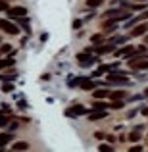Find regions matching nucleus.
<instances>
[{
  "instance_id": "cd10ccee",
  "label": "nucleus",
  "mask_w": 148,
  "mask_h": 152,
  "mask_svg": "<svg viewBox=\"0 0 148 152\" xmlns=\"http://www.w3.org/2000/svg\"><path fill=\"white\" fill-rule=\"evenodd\" d=\"M8 8H10V4H8L6 0H0V12H6Z\"/></svg>"
},
{
  "instance_id": "4be33fe9",
  "label": "nucleus",
  "mask_w": 148,
  "mask_h": 152,
  "mask_svg": "<svg viewBox=\"0 0 148 152\" xmlns=\"http://www.w3.org/2000/svg\"><path fill=\"white\" fill-rule=\"evenodd\" d=\"M117 66H119V64L114 62V64H108V66H102V69L104 71H114V69H117Z\"/></svg>"
},
{
  "instance_id": "72a5a7b5",
  "label": "nucleus",
  "mask_w": 148,
  "mask_h": 152,
  "mask_svg": "<svg viewBox=\"0 0 148 152\" xmlns=\"http://www.w3.org/2000/svg\"><path fill=\"white\" fill-rule=\"evenodd\" d=\"M142 150V146H133V148H131V152H141Z\"/></svg>"
},
{
  "instance_id": "f704fd0d",
  "label": "nucleus",
  "mask_w": 148,
  "mask_h": 152,
  "mask_svg": "<svg viewBox=\"0 0 148 152\" xmlns=\"http://www.w3.org/2000/svg\"><path fill=\"white\" fill-rule=\"evenodd\" d=\"M17 127H19V125H17V123H10V131H14V129H17Z\"/></svg>"
},
{
  "instance_id": "ddd939ff",
  "label": "nucleus",
  "mask_w": 148,
  "mask_h": 152,
  "mask_svg": "<svg viewBox=\"0 0 148 152\" xmlns=\"http://www.w3.org/2000/svg\"><path fill=\"white\" fill-rule=\"evenodd\" d=\"M10 141H14V135H12V133H2V135H0V148H4Z\"/></svg>"
},
{
  "instance_id": "473e14b6",
  "label": "nucleus",
  "mask_w": 148,
  "mask_h": 152,
  "mask_svg": "<svg viewBox=\"0 0 148 152\" xmlns=\"http://www.w3.org/2000/svg\"><path fill=\"white\" fill-rule=\"evenodd\" d=\"M79 27H81V19H75L73 21V29H79Z\"/></svg>"
},
{
  "instance_id": "2eb2a0df",
  "label": "nucleus",
  "mask_w": 148,
  "mask_h": 152,
  "mask_svg": "<svg viewBox=\"0 0 148 152\" xmlns=\"http://www.w3.org/2000/svg\"><path fill=\"white\" fill-rule=\"evenodd\" d=\"M10 121H12L10 114H0V127H8V125H10Z\"/></svg>"
},
{
  "instance_id": "f03ea898",
  "label": "nucleus",
  "mask_w": 148,
  "mask_h": 152,
  "mask_svg": "<svg viewBox=\"0 0 148 152\" xmlns=\"http://www.w3.org/2000/svg\"><path fill=\"white\" fill-rule=\"evenodd\" d=\"M0 29H4V33H8V35H17L19 33V27L15 23L8 21V19H0Z\"/></svg>"
},
{
  "instance_id": "1a4fd4ad",
  "label": "nucleus",
  "mask_w": 148,
  "mask_h": 152,
  "mask_svg": "<svg viewBox=\"0 0 148 152\" xmlns=\"http://www.w3.org/2000/svg\"><path fill=\"white\" fill-rule=\"evenodd\" d=\"M135 50H137V48H135V46L127 45V46H123L121 50H114V52H115V54H117V56H125V58H131V54H133Z\"/></svg>"
},
{
  "instance_id": "f8f14e48",
  "label": "nucleus",
  "mask_w": 148,
  "mask_h": 152,
  "mask_svg": "<svg viewBox=\"0 0 148 152\" xmlns=\"http://www.w3.org/2000/svg\"><path fill=\"white\" fill-rule=\"evenodd\" d=\"M89 119L90 121H96V119H102V118H106V112L104 110H98V112H89Z\"/></svg>"
},
{
  "instance_id": "5701e85b",
  "label": "nucleus",
  "mask_w": 148,
  "mask_h": 152,
  "mask_svg": "<svg viewBox=\"0 0 148 152\" xmlns=\"http://www.w3.org/2000/svg\"><path fill=\"white\" fill-rule=\"evenodd\" d=\"M108 93H110V91H94L93 96H94V98H106V96H108Z\"/></svg>"
},
{
  "instance_id": "7ed1b4c3",
  "label": "nucleus",
  "mask_w": 148,
  "mask_h": 152,
  "mask_svg": "<svg viewBox=\"0 0 148 152\" xmlns=\"http://www.w3.org/2000/svg\"><path fill=\"white\" fill-rule=\"evenodd\" d=\"M77 62L87 67V66H93V64L96 62V58H94V56H89V52H79L77 54Z\"/></svg>"
},
{
  "instance_id": "a878e982",
  "label": "nucleus",
  "mask_w": 148,
  "mask_h": 152,
  "mask_svg": "<svg viewBox=\"0 0 148 152\" xmlns=\"http://www.w3.org/2000/svg\"><path fill=\"white\" fill-rule=\"evenodd\" d=\"M0 114H12V106L10 104H2L0 106Z\"/></svg>"
},
{
  "instance_id": "6ab92c4d",
  "label": "nucleus",
  "mask_w": 148,
  "mask_h": 152,
  "mask_svg": "<svg viewBox=\"0 0 148 152\" xmlns=\"http://www.w3.org/2000/svg\"><path fill=\"white\" fill-rule=\"evenodd\" d=\"M139 21V18H131V19H125V29H131V27H135Z\"/></svg>"
},
{
  "instance_id": "7c9ffc66",
  "label": "nucleus",
  "mask_w": 148,
  "mask_h": 152,
  "mask_svg": "<svg viewBox=\"0 0 148 152\" xmlns=\"http://www.w3.org/2000/svg\"><path fill=\"white\" fill-rule=\"evenodd\" d=\"M142 19H148V10H144L141 15H139V21H142Z\"/></svg>"
},
{
  "instance_id": "2f4dec72",
  "label": "nucleus",
  "mask_w": 148,
  "mask_h": 152,
  "mask_svg": "<svg viewBox=\"0 0 148 152\" xmlns=\"http://www.w3.org/2000/svg\"><path fill=\"white\" fill-rule=\"evenodd\" d=\"M98 148H100V150H104V152H110V150H112V146H108V145H100Z\"/></svg>"
},
{
  "instance_id": "0eeeda50",
  "label": "nucleus",
  "mask_w": 148,
  "mask_h": 152,
  "mask_svg": "<svg viewBox=\"0 0 148 152\" xmlns=\"http://www.w3.org/2000/svg\"><path fill=\"white\" fill-rule=\"evenodd\" d=\"M148 31V23H142V25H137V27H131V35L133 37H141Z\"/></svg>"
},
{
  "instance_id": "f257e3e1",
  "label": "nucleus",
  "mask_w": 148,
  "mask_h": 152,
  "mask_svg": "<svg viewBox=\"0 0 148 152\" xmlns=\"http://www.w3.org/2000/svg\"><path fill=\"white\" fill-rule=\"evenodd\" d=\"M104 18H108V19H112V21H125L127 18H131V14H129V10H125V8H114V10H108L106 14H104Z\"/></svg>"
},
{
  "instance_id": "f3484780",
  "label": "nucleus",
  "mask_w": 148,
  "mask_h": 152,
  "mask_svg": "<svg viewBox=\"0 0 148 152\" xmlns=\"http://www.w3.org/2000/svg\"><path fill=\"white\" fill-rule=\"evenodd\" d=\"M110 108H112V110H119V108H123V98H121V100H112Z\"/></svg>"
},
{
  "instance_id": "c85d7f7f",
  "label": "nucleus",
  "mask_w": 148,
  "mask_h": 152,
  "mask_svg": "<svg viewBox=\"0 0 148 152\" xmlns=\"http://www.w3.org/2000/svg\"><path fill=\"white\" fill-rule=\"evenodd\" d=\"M2 89H4V91H6V93H10V91H12V89H14V85H12V83H10V81H4V87H2Z\"/></svg>"
},
{
  "instance_id": "9b49d317",
  "label": "nucleus",
  "mask_w": 148,
  "mask_h": 152,
  "mask_svg": "<svg viewBox=\"0 0 148 152\" xmlns=\"http://www.w3.org/2000/svg\"><path fill=\"white\" fill-rule=\"evenodd\" d=\"M125 91H110L108 96H110V100H121V98H125Z\"/></svg>"
},
{
  "instance_id": "4468645a",
  "label": "nucleus",
  "mask_w": 148,
  "mask_h": 152,
  "mask_svg": "<svg viewBox=\"0 0 148 152\" xmlns=\"http://www.w3.org/2000/svg\"><path fill=\"white\" fill-rule=\"evenodd\" d=\"M14 66V58H0V69H8Z\"/></svg>"
},
{
  "instance_id": "39448f33",
  "label": "nucleus",
  "mask_w": 148,
  "mask_h": 152,
  "mask_svg": "<svg viewBox=\"0 0 148 152\" xmlns=\"http://www.w3.org/2000/svg\"><path fill=\"white\" fill-rule=\"evenodd\" d=\"M77 85L81 87V89H85V91H93L94 87H96V81L94 79H87V77H81L77 81Z\"/></svg>"
},
{
  "instance_id": "20e7f679",
  "label": "nucleus",
  "mask_w": 148,
  "mask_h": 152,
  "mask_svg": "<svg viewBox=\"0 0 148 152\" xmlns=\"http://www.w3.org/2000/svg\"><path fill=\"white\" fill-rule=\"evenodd\" d=\"M6 14H8V18L15 19V18H21V15H25L27 10H25V8H21V6H15V8H8Z\"/></svg>"
},
{
  "instance_id": "b1692460",
  "label": "nucleus",
  "mask_w": 148,
  "mask_h": 152,
  "mask_svg": "<svg viewBox=\"0 0 148 152\" xmlns=\"http://www.w3.org/2000/svg\"><path fill=\"white\" fill-rule=\"evenodd\" d=\"M102 2H104V0H87V6H89V8H98Z\"/></svg>"
},
{
  "instance_id": "aec40b11",
  "label": "nucleus",
  "mask_w": 148,
  "mask_h": 152,
  "mask_svg": "<svg viewBox=\"0 0 148 152\" xmlns=\"http://www.w3.org/2000/svg\"><path fill=\"white\" fill-rule=\"evenodd\" d=\"M125 41H127L125 37H114V39H110V45L115 46V45H121V42H125Z\"/></svg>"
},
{
  "instance_id": "423d86ee",
  "label": "nucleus",
  "mask_w": 148,
  "mask_h": 152,
  "mask_svg": "<svg viewBox=\"0 0 148 152\" xmlns=\"http://www.w3.org/2000/svg\"><path fill=\"white\" fill-rule=\"evenodd\" d=\"M89 112H90V110H87L85 106H79V104H75V106H73V108H69L66 114H67V115H87Z\"/></svg>"
},
{
  "instance_id": "6e6552de",
  "label": "nucleus",
  "mask_w": 148,
  "mask_h": 152,
  "mask_svg": "<svg viewBox=\"0 0 148 152\" xmlns=\"http://www.w3.org/2000/svg\"><path fill=\"white\" fill-rule=\"evenodd\" d=\"M115 50V46L114 45H102V46H96V48H93V52H96V54L100 56V54H108V52H114Z\"/></svg>"
},
{
  "instance_id": "c9c22d12",
  "label": "nucleus",
  "mask_w": 148,
  "mask_h": 152,
  "mask_svg": "<svg viewBox=\"0 0 148 152\" xmlns=\"http://www.w3.org/2000/svg\"><path fill=\"white\" fill-rule=\"evenodd\" d=\"M142 115H148V108H144V110H142Z\"/></svg>"
},
{
  "instance_id": "412c9836",
  "label": "nucleus",
  "mask_w": 148,
  "mask_h": 152,
  "mask_svg": "<svg viewBox=\"0 0 148 152\" xmlns=\"http://www.w3.org/2000/svg\"><path fill=\"white\" fill-rule=\"evenodd\" d=\"M10 52H12V45H8V42H6V45H2V46H0V54H10Z\"/></svg>"
},
{
  "instance_id": "393cba45",
  "label": "nucleus",
  "mask_w": 148,
  "mask_h": 152,
  "mask_svg": "<svg viewBox=\"0 0 148 152\" xmlns=\"http://www.w3.org/2000/svg\"><path fill=\"white\" fill-rule=\"evenodd\" d=\"M94 110H104V108H106V104L104 102H100V98H94Z\"/></svg>"
},
{
  "instance_id": "9d476101",
  "label": "nucleus",
  "mask_w": 148,
  "mask_h": 152,
  "mask_svg": "<svg viewBox=\"0 0 148 152\" xmlns=\"http://www.w3.org/2000/svg\"><path fill=\"white\" fill-rule=\"evenodd\" d=\"M129 66L133 67V69H148V60L144 58V60H139V62H129Z\"/></svg>"
},
{
  "instance_id": "c756f323",
  "label": "nucleus",
  "mask_w": 148,
  "mask_h": 152,
  "mask_svg": "<svg viewBox=\"0 0 148 152\" xmlns=\"http://www.w3.org/2000/svg\"><path fill=\"white\" fill-rule=\"evenodd\" d=\"M0 79H2V81H14V79H15V73H12V75H2Z\"/></svg>"
},
{
  "instance_id": "bb28decb",
  "label": "nucleus",
  "mask_w": 148,
  "mask_h": 152,
  "mask_svg": "<svg viewBox=\"0 0 148 152\" xmlns=\"http://www.w3.org/2000/svg\"><path fill=\"white\" fill-rule=\"evenodd\" d=\"M104 41V35H93V42H94V45H100V42H102Z\"/></svg>"
},
{
  "instance_id": "a211bd4d",
  "label": "nucleus",
  "mask_w": 148,
  "mask_h": 152,
  "mask_svg": "<svg viewBox=\"0 0 148 152\" xmlns=\"http://www.w3.org/2000/svg\"><path fill=\"white\" fill-rule=\"evenodd\" d=\"M12 148H14V150H27V148H29V145H27V142H14Z\"/></svg>"
},
{
  "instance_id": "dca6fc26",
  "label": "nucleus",
  "mask_w": 148,
  "mask_h": 152,
  "mask_svg": "<svg viewBox=\"0 0 148 152\" xmlns=\"http://www.w3.org/2000/svg\"><path fill=\"white\" fill-rule=\"evenodd\" d=\"M141 139H142L141 131H135V129H133V133L129 135V141H131V142H137V141H141Z\"/></svg>"
}]
</instances>
